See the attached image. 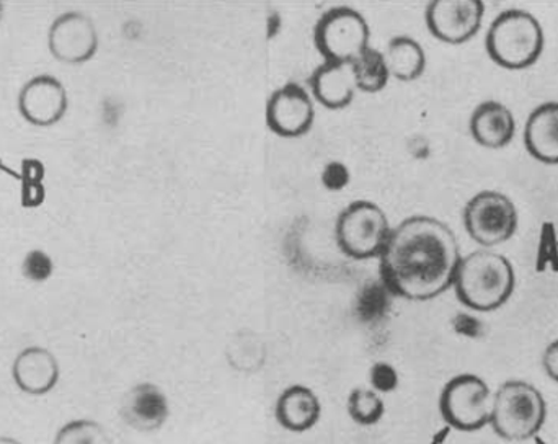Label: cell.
I'll return each instance as SVG.
<instances>
[{"instance_id":"obj_10","label":"cell","mask_w":558,"mask_h":444,"mask_svg":"<svg viewBox=\"0 0 558 444\" xmlns=\"http://www.w3.org/2000/svg\"><path fill=\"white\" fill-rule=\"evenodd\" d=\"M48 48L58 61L84 64L98 49V32L94 20L81 12L62 13L52 22Z\"/></svg>"},{"instance_id":"obj_22","label":"cell","mask_w":558,"mask_h":444,"mask_svg":"<svg viewBox=\"0 0 558 444\" xmlns=\"http://www.w3.org/2000/svg\"><path fill=\"white\" fill-rule=\"evenodd\" d=\"M52 444H113V442L101 423L90 419H78L61 427Z\"/></svg>"},{"instance_id":"obj_4","label":"cell","mask_w":558,"mask_h":444,"mask_svg":"<svg viewBox=\"0 0 558 444\" xmlns=\"http://www.w3.org/2000/svg\"><path fill=\"white\" fill-rule=\"evenodd\" d=\"M546 420V399L537 387L526 381H507L494 396L490 425L507 442L534 439Z\"/></svg>"},{"instance_id":"obj_19","label":"cell","mask_w":558,"mask_h":444,"mask_svg":"<svg viewBox=\"0 0 558 444\" xmlns=\"http://www.w3.org/2000/svg\"><path fill=\"white\" fill-rule=\"evenodd\" d=\"M384 56H386L390 75L399 81H415L425 72V49L412 36H396L390 39Z\"/></svg>"},{"instance_id":"obj_21","label":"cell","mask_w":558,"mask_h":444,"mask_svg":"<svg viewBox=\"0 0 558 444\" xmlns=\"http://www.w3.org/2000/svg\"><path fill=\"white\" fill-rule=\"evenodd\" d=\"M348 416L361 427H373L386 416V404L379 394L366 387L351 391L347 403Z\"/></svg>"},{"instance_id":"obj_28","label":"cell","mask_w":558,"mask_h":444,"mask_svg":"<svg viewBox=\"0 0 558 444\" xmlns=\"http://www.w3.org/2000/svg\"><path fill=\"white\" fill-rule=\"evenodd\" d=\"M3 19V3L0 2V22H2Z\"/></svg>"},{"instance_id":"obj_1","label":"cell","mask_w":558,"mask_h":444,"mask_svg":"<svg viewBox=\"0 0 558 444\" xmlns=\"http://www.w3.org/2000/svg\"><path fill=\"white\" fill-rule=\"evenodd\" d=\"M461 260L449 226L429 216H413L390 230L379 255L380 283L390 295L429 301L454 285Z\"/></svg>"},{"instance_id":"obj_16","label":"cell","mask_w":558,"mask_h":444,"mask_svg":"<svg viewBox=\"0 0 558 444\" xmlns=\"http://www.w3.org/2000/svg\"><path fill=\"white\" fill-rule=\"evenodd\" d=\"M275 417H277L279 425L288 432H308L320 420V399L314 391L295 384V386L282 391L281 396L278 397Z\"/></svg>"},{"instance_id":"obj_3","label":"cell","mask_w":558,"mask_h":444,"mask_svg":"<svg viewBox=\"0 0 558 444\" xmlns=\"http://www.w3.org/2000/svg\"><path fill=\"white\" fill-rule=\"evenodd\" d=\"M546 45L539 20L526 10L500 13L487 33V52L495 64L520 71L536 64Z\"/></svg>"},{"instance_id":"obj_15","label":"cell","mask_w":558,"mask_h":444,"mask_svg":"<svg viewBox=\"0 0 558 444\" xmlns=\"http://www.w3.org/2000/svg\"><path fill=\"white\" fill-rule=\"evenodd\" d=\"M312 94L325 108L348 107L357 92L353 62H327L318 65L311 77Z\"/></svg>"},{"instance_id":"obj_12","label":"cell","mask_w":558,"mask_h":444,"mask_svg":"<svg viewBox=\"0 0 558 444\" xmlns=\"http://www.w3.org/2000/svg\"><path fill=\"white\" fill-rule=\"evenodd\" d=\"M315 108L311 95L295 82L274 92L267 104V123L282 137H298L314 124Z\"/></svg>"},{"instance_id":"obj_27","label":"cell","mask_w":558,"mask_h":444,"mask_svg":"<svg viewBox=\"0 0 558 444\" xmlns=\"http://www.w3.org/2000/svg\"><path fill=\"white\" fill-rule=\"evenodd\" d=\"M0 444H23L19 440L12 439V436H0Z\"/></svg>"},{"instance_id":"obj_6","label":"cell","mask_w":558,"mask_h":444,"mask_svg":"<svg viewBox=\"0 0 558 444\" xmlns=\"http://www.w3.org/2000/svg\"><path fill=\"white\" fill-rule=\"evenodd\" d=\"M390 227L384 209L371 202H354L338 216L337 242L353 259H373L383 253Z\"/></svg>"},{"instance_id":"obj_8","label":"cell","mask_w":558,"mask_h":444,"mask_svg":"<svg viewBox=\"0 0 558 444\" xmlns=\"http://www.w3.org/2000/svg\"><path fill=\"white\" fill-rule=\"evenodd\" d=\"M518 209L504 193L482 192L464 209L465 230L484 247L500 245L518 229Z\"/></svg>"},{"instance_id":"obj_14","label":"cell","mask_w":558,"mask_h":444,"mask_svg":"<svg viewBox=\"0 0 558 444\" xmlns=\"http://www.w3.org/2000/svg\"><path fill=\"white\" fill-rule=\"evenodd\" d=\"M12 377L22 393L46 396L58 386L61 368L51 351L43 347H28L16 355Z\"/></svg>"},{"instance_id":"obj_11","label":"cell","mask_w":558,"mask_h":444,"mask_svg":"<svg viewBox=\"0 0 558 444\" xmlns=\"http://www.w3.org/2000/svg\"><path fill=\"white\" fill-rule=\"evenodd\" d=\"M68 92L54 75H36L20 91V113L33 127L48 128L59 123L68 113Z\"/></svg>"},{"instance_id":"obj_25","label":"cell","mask_w":558,"mask_h":444,"mask_svg":"<svg viewBox=\"0 0 558 444\" xmlns=\"http://www.w3.org/2000/svg\"><path fill=\"white\" fill-rule=\"evenodd\" d=\"M348 182H350V170L344 164L333 160L325 166L324 172H322V183L325 189L338 192V190H343Z\"/></svg>"},{"instance_id":"obj_9","label":"cell","mask_w":558,"mask_h":444,"mask_svg":"<svg viewBox=\"0 0 558 444\" xmlns=\"http://www.w3.org/2000/svg\"><path fill=\"white\" fill-rule=\"evenodd\" d=\"M484 13L481 0H435L426 9V25L439 41L462 45L477 35Z\"/></svg>"},{"instance_id":"obj_18","label":"cell","mask_w":558,"mask_h":444,"mask_svg":"<svg viewBox=\"0 0 558 444\" xmlns=\"http://www.w3.org/2000/svg\"><path fill=\"white\" fill-rule=\"evenodd\" d=\"M527 153L543 164H558V101L541 105L527 118L524 130Z\"/></svg>"},{"instance_id":"obj_26","label":"cell","mask_w":558,"mask_h":444,"mask_svg":"<svg viewBox=\"0 0 558 444\" xmlns=\"http://www.w3.org/2000/svg\"><path fill=\"white\" fill-rule=\"evenodd\" d=\"M543 367L547 376L558 383V340L553 341L544 351Z\"/></svg>"},{"instance_id":"obj_13","label":"cell","mask_w":558,"mask_h":444,"mask_svg":"<svg viewBox=\"0 0 558 444\" xmlns=\"http://www.w3.org/2000/svg\"><path fill=\"white\" fill-rule=\"evenodd\" d=\"M120 416L130 429L140 433H154L169 420V399L156 384L140 383L124 394Z\"/></svg>"},{"instance_id":"obj_5","label":"cell","mask_w":558,"mask_h":444,"mask_svg":"<svg viewBox=\"0 0 558 444\" xmlns=\"http://www.w3.org/2000/svg\"><path fill=\"white\" fill-rule=\"evenodd\" d=\"M490 387L475 374H459L452 377L439 397L442 420L458 432H478L490 423Z\"/></svg>"},{"instance_id":"obj_20","label":"cell","mask_w":558,"mask_h":444,"mask_svg":"<svg viewBox=\"0 0 558 444\" xmlns=\"http://www.w3.org/2000/svg\"><path fill=\"white\" fill-rule=\"evenodd\" d=\"M353 68L357 91L374 94V92L383 91L389 82V65H387L386 56L379 49L369 46L363 55L354 59Z\"/></svg>"},{"instance_id":"obj_24","label":"cell","mask_w":558,"mask_h":444,"mask_svg":"<svg viewBox=\"0 0 558 444\" xmlns=\"http://www.w3.org/2000/svg\"><path fill=\"white\" fill-rule=\"evenodd\" d=\"M369 383L371 389L379 396L380 394H392L399 387V373L392 364L379 361L371 368Z\"/></svg>"},{"instance_id":"obj_2","label":"cell","mask_w":558,"mask_h":444,"mask_svg":"<svg viewBox=\"0 0 558 444\" xmlns=\"http://www.w3.org/2000/svg\"><path fill=\"white\" fill-rule=\"evenodd\" d=\"M514 285L517 276L507 256L477 250L461 260L452 286L462 304L472 311L490 312L507 304Z\"/></svg>"},{"instance_id":"obj_7","label":"cell","mask_w":558,"mask_h":444,"mask_svg":"<svg viewBox=\"0 0 558 444\" xmlns=\"http://www.w3.org/2000/svg\"><path fill=\"white\" fill-rule=\"evenodd\" d=\"M369 25L357 10L335 7L315 25L314 39L327 62H353L369 48Z\"/></svg>"},{"instance_id":"obj_17","label":"cell","mask_w":558,"mask_h":444,"mask_svg":"<svg viewBox=\"0 0 558 444\" xmlns=\"http://www.w3.org/2000/svg\"><path fill=\"white\" fill-rule=\"evenodd\" d=\"M471 133L481 146L501 149L513 141L517 123L513 113L504 104L488 100L478 105L472 113Z\"/></svg>"},{"instance_id":"obj_23","label":"cell","mask_w":558,"mask_h":444,"mask_svg":"<svg viewBox=\"0 0 558 444\" xmlns=\"http://www.w3.org/2000/svg\"><path fill=\"white\" fill-rule=\"evenodd\" d=\"M52 272H54V263L45 250H29L23 259L22 273L29 281H46V279L51 278Z\"/></svg>"}]
</instances>
